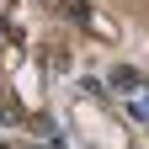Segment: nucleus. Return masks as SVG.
<instances>
[{
    "mask_svg": "<svg viewBox=\"0 0 149 149\" xmlns=\"http://www.w3.org/2000/svg\"><path fill=\"white\" fill-rule=\"evenodd\" d=\"M112 91L128 101V112H133L139 123H149V80H144L139 69H128V64H123V69H112Z\"/></svg>",
    "mask_w": 149,
    "mask_h": 149,
    "instance_id": "1",
    "label": "nucleus"
}]
</instances>
